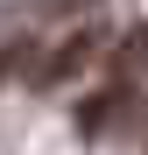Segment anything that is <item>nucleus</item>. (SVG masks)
I'll return each instance as SVG.
<instances>
[{"label":"nucleus","mask_w":148,"mask_h":155,"mask_svg":"<svg viewBox=\"0 0 148 155\" xmlns=\"http://www.w3.org/2000/svg\"><path fill=\"white\" fill-rule=\"evenodd\" d=\"M92 49H99V28H78V35H71L64 49H49V57H42V71H35V85L49 92V85H64V78H78V71L92 64Z\"/></svg>","instance_id":"1"}]
</instances>
